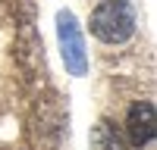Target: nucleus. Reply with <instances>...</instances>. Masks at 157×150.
<instances>
[{
	"label": "nucleus",
	"mask_w": 157,
	"mask_h": 150,
	"mask_svg": "<svg viewBox=\"0 0 157 150\" xmlns=\"http://www.w3.org/2000/svg\"><path fill=\"white\" fill-rule=\"evenodd\" d=\"M94 144H98V150H126L123 141H120V134H113L110 122H101V128L94 134Z\"/></svg>",
	"instance_id": "obj_4"
},
{
	"label": "nucleus",
	"mask_w": 157,
	"mask_h": 150,
	"mask_svg": "<svg viewBox=\"0 0 157 150\" xmlns=\"http://www.w3.org/2000/svg\"><path fill=\"white\" fill-rule=\"evenodd\" d=\"M135 6L129 0H101L91 12V34L104 44H126L135 34Z\"/></svg>",
	"instance_id": "obj_1"
},
{
	"label": "nucleus",
	"mask_w": 157,
	"mask_h": 150,
	"mask_svg": "<svg viewBox=\"0 0 157 150\" xmlns=\"http://www.w3.org/2000/svg\"><path fill=\"white\" fill-rule=\"evenodd\" d=\"M154 131H157L154 103L141 100V103H135L132 109H129V116H126V134H129V144L141 150L145 144H151V141H154Z\"/></svg>",
	"instance_id": "obj_3"
},
{
	"label": "nucleus",
	"mask_w": 157,
	"mask_h": 150,
	"mask_svg": "<svg viewBox=\"0 0 157 150\" xmlns=\"http://www.w3.org/2000/svg\"><path fill=\"white\" fill-rule=\"evenodd\" d=\"M57 38H60V56L66 62L69 75H85L88 72V50H85V38L82 28L69 9L57 12Z\"/></svg>",
	"instance_id": "obj_2"
}]
</instances>
